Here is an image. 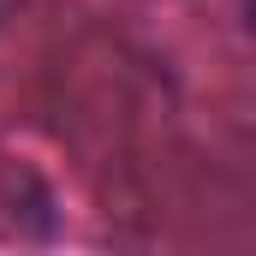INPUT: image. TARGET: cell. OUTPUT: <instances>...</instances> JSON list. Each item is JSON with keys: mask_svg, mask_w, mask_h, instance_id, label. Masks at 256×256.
Masks as SVG:
<instances>
[{"mask_svg": "<svg viewBox=\"0 0 256 256\" xmlns=\"http://www.w3.org/2000/svg\"><path fill=\"white\" fill-rule=\"evenodd\" d=\"M244 18H250V30H256V0H244Z\"/></svg>", "mask_w": 256, "mask_h": 256, "instance_id": "6da1fadb", "label": "cell"}, {"mask_svg": "<svg viewBox=\"0 0 256 256\" xmlns=\"http://www.w3.org/2000/svg\"><path fill=\"white\" fill-rule=\"evenodd\" d=\"M6 6H12V0H0V12H6Z\"/></svg>", "mask_w": 256, "mask_h": 256, "instance_id": "7a4b0ae2", "label": "cell"}]
</instances>
